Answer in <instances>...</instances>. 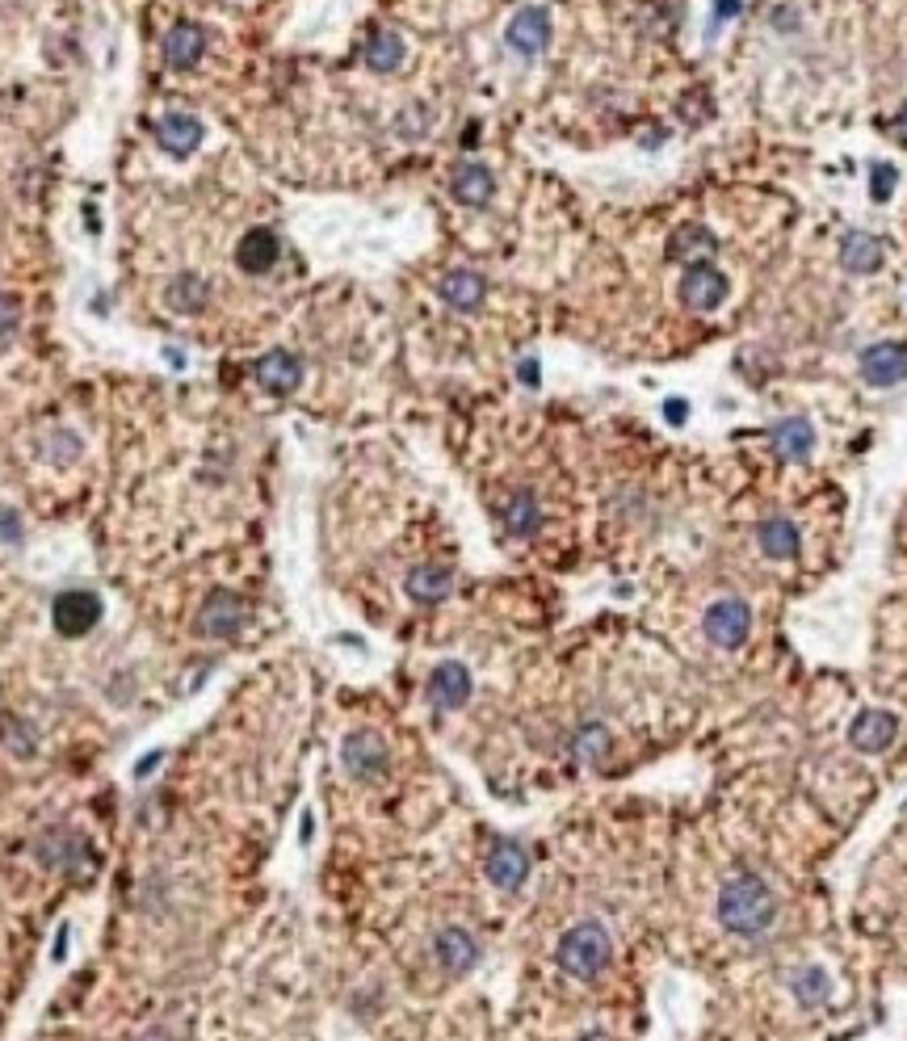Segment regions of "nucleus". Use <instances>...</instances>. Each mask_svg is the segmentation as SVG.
I'll use <instances>...</instances> for the list:
<instances>
[{
	"mask_svg": "<svg viewBox=\"0 0 907 1041\" xmlns=\"http://www.w3.org/2000/svg\"><path fill=\"white\" fill-rule=\"evenodd\" d=\"M160 760H165V752H148V757L139 760V769H134V777H148L151 769H156V764H160Z\"/></svg>",
	"mask_w": 907,
	"mask_h": 1041,
	"instance_id": "c9c22d12",
	"label": "nucleus"
},
{
	"mask_svg": "<svg viewBox=\"0 0 907 1041\" xmlns=\"http://www.w3.org/2000/svg\"><path fill=\"white\" fill-rule=\"evenodd\" d=\"M340 760H345V769L353 777L375 781V777L387 769V743L378 735H370V731H353V735L345 739V748H340Z\"/></svg>",
	"mask_w": 907,
	"mask_h": 1041,
	"instance_id": "9d476101",
	"label": "nucleus"
},
{
	"mask_svg": "<svg viewBox=\"0 0 907 1041\" xmlns=\"http://www.w3.org/2000/svg\"><path fill=\"white\" fill-rule=\"evenodd\" d=\"M715 252H718V240L706 228H698V223H685V228H677L672 240H668V261H677V266H685V269L710 266Z\"/></svg>",
	"mask_w": 907,
	"mask_h": 1041,
	"instance_id": "2eb2a0df",
	"label": "nucleus"
},
{
	"mask_svg": "<svg viewBox=\"0 0 907 1041\" xmlns=\"http://www.w3.org/2000/svg\"><path fill=\"white\" fill-rule=\"evenodd\" d=\"M895 186H899V172L890 169V164H874V172H869V193H874V202H887L890 193H895Z\"/></svg>",
	"mask_w": 907,
	"mask_h": 1041,
	"instance_id": "7c9ffc66",
	"label": "nucleus"
},
{
	"mask_svg": "<svg viewBox=\"0 0 907 1041\" xmlns=\"http://www.w3.org/2000/svg\"><path fill=\"white\" fill-rule=\"evenodd\" d=\"M601 752H605V731L601 727H585V731H580V757L592 760V757H601Z\"/></svg>",
	"mask_w": 907,
	"mask_h": 1041,
	"instance_id": "72a5a7b5",
	"label": "nucleus"
},
{
	"mask_svg": "<svg viewBox=\"0 0 907 1041\" xmlns=\"http://www.w3.org/2000/svg\"><path fill=\"white\" fill-rule=\"evenodd\" d=\"M51 622H56V630L63 639L89 634V630L101 622V597H97V592H84V588L59 592L56 605H51Z\"/></svg>",
	"mask_w": 907,
	"mask_h": 1041,
	"instance_id": "7ed1b4c3",
	"label": "nucleus"
},
{
	"mask_svg": "<svg viewBox=\"0 0 907 1041\" xmlns=\"http://www.w3.org/2000/svg\"><path fill=\"white\" fill-rule=\"evenodd\" d=\"M245 622H248V605L236 592H227V588H215L207 601H202V609H198V630H202L207 639H236V634L245 630Z\"/></svg>",
	"mask_w": 907,
	"mask_h": 1041,
	"instance_id": "20e7f679",
	"label": "nucleus"
},
{
	"mask_svg": "<svg viewBox=\"0 0 907 1041\" xmlns=\"http://www.w3.org/2000/svg\"><path fill=\"white\" fill-rule=\"evenodd\" d=\"M505 530L512 533V538H534L538 533V525H542V509H538V496L534 492H512L509 500H505Z\"/></svg>",
	"mask_w": 907,
	"mask_h": 1041,
	"instance_id": "4be33fe9",
	"label": "nucleus"
},
{
	"mask_svg": "<svg viewBox=\"0 0 907 1041\" xmlns=\"http://www.w3.org/2000/svg\"><path fill=\"white\" fill-rule=\"evenodd\" d=\"M488 878L491 887L500 890H517L529 878V857L521 844H496L488 857Z\"/></svg>",
	"mask_w": 907,
	"mask_h": 1041,
	"instance_id": "6ab92c4d",
	"label": "nucleus"
},
{
	"mask_svg": "<svg viewBox=\"0 0 907 1041\" xmlns=\"http://www.w3.org/2000/svg\"><path fill=\"white\" fill-rule=\"evenodd\" d=\"M165 303H169L172 311H181V316H198V311H207V282H202L198 273H177L169 282Z\"/></svg>",
	"mask_w": 907,
	"mask_h": 1041,
	"instance_id": "a878e982",
	"label": "nucleus"
},
{
	"mask_svg": "<svg viewBox=\"0 0 907 1041\" xmlns=\"http://www.w3.org/2000/svg\"><path fill=\"white\" fill-rule=\"evenodd\" d=\"M559 965L571 979H597L609 965V932L597 920L567 928L564 941H559Z\"/></svg>",
	"mask_w": 907,
	"mask_h": 1041,
	"instance_id": "f03ea898",
	"label": "nucleus"
},
{
	"mask_svg": "<svg viewBox=\"0 0 907 1041\" xmlns=\"http://www.w3.org/2000/svg\"><path fill=\"white\" fill-rule=\"evenodd\" d=\"M467 698H471V672L458 660L437 663L433 677H429V701L437 710H458Z\"/></svg>",
	"mask_w": 907,
	"mask_h": 1041,
	"instance_id": "9b49d317",
	"label": "nucleus"
},
{
	"mask_svg": "<svg viewBox=\"0 0 907 1041\" xmlns=\"http://www.w3.org/2000/svg\"><path fill=\"white\" fill-rule=\"evenodd\" d=\"M890 127H895V139H904V143H907V106L899 110V114H895V122H890Z\"/></svg>",
	"mask_w": 907,
	"mask_h": 1041,
	"instance_id": "e433bc0d",
	"label": "nucleus"
},
{
	"mask_svg": "<svg viewBox=\"0 0 907 1041\" xmlns=\"http://www.w3.org/2000/svg\"><path fill=\"white\" fill-rule=\"evenodd\" d=\"M202 134H207V127L193 114H165L156 122V143H160V152L169 156H193L198 143H202Z\"/></svg>",
	"mask_w": 907,
	"mask_h": 1041,
	"instance_id": "4468645a",
	"label": "nucleus"
},
{
	"mask_svg": "<svg viewBox=\"0 0 907 1041\" xmlns=\"http://www.w3.org/2000/svg\"><path fill=\"white\" fill-rule=\"evenodd\" d=\"M47 454L56 458V462H72V458L80 454V441H76L72 433H56L51 437V446H47Z\"/></svg>",
	"mask_w": 907,
	"mask_h": 1041,
	"instance_id": "473e14b6",
	"label": "nucleus"
},
{
	"mask_svg": "<svg viewBox=\"0 0 907 1041\" xmlns=\"http://www.w3.org/2000/svg\"><path fill=\"white\" fill-rule=\"evenodd\" d=\"M366 68L370 72H396L399 63H403V39H399L396 30H370V39H366Z\"/></svg>",
	"mask_w": 907,
	"mask_h": 1041,
	"instance_id": "5701e85b",
	"label": "nucleus"
},
{
	"mask_svg": "<svg viewBox=\"0 0 907 1041\" xmlns=\"http://www.w3.org/2000/svg\"><path fill=\"white\" fill-rule=\"evenodd\" d=\"M505 39H509V47L517 56H526V59L542 56L550 47V13L538 9V4H529V9H521V13L509 21V34H505Z\"/></svg>",
	"mask_w": 907,
	"mask_h": 1041,
	"instance_id": "6e6552de",
	"label": "nucleus"
},
{
	"mask_svg": "<svg viewBox=\"0 0 907 1041\" xmlns=\"http://www.w3.org/2000/svg\"><path fill=\"white\" fill-rule=\"evenodd\" d=\"M202 56H207V30H202L198 21H177L169 34H165V63L177 68V72L193 68Z\"/></svg>",
	"mask_w": 907,
	"mask_h": 1041,
	"instance_id": "f8f14e48",
	"label": "nucleus"
},
{
	"mask_svg": "<svg viewBox=\"0 0 907 1041\" xmlns=\"http://www.w3.org/2000/svg\"><path fill=\"white\" fill-rule=\"evenodd\" d=\"M278 257H282V240L269 228L245 231L240 244H236V266L245 269V273H269V269L278 266Z\"/></svg>",
	"mask_w": 907,
	"mask_h": 1041,
	"instance_id": "ddd939ff",
	"label": "nucleus"
},
{
	"mask_svg": "<svg viewBox=\"0 0 907 1041\" xmlns=\"http://www.w3.org/2000/svg\"><path fill=\"white\" fill-rule=\"evenodd\" d=\"M760 550L769 559H794L798 554V530H794L786 517H769L760 525Z\"/></svg>",
	"mask_w": 907,
	"mask_h": 1041,
	"instance_id": "cd10ccee",
	"label": "nucleus"
},
{
	"mask_svg": "<svg viewBox=\"0 0 907 1041\" xmlns=\"http://www.w3.org/2000/svg\"><path fill=\"white\" fill-rule=\"evenodd\" d=\"M34 852L47 870H72L76 857L84 852V840H80L76 832H47L42 840H38Z\"/></svg>",
	"mask_w": 907,
	"mask_h": 1041,
	"instance_id": "b1692460",
	"label": "nucleus"
},
{
	"mask_svg": "<svg viewBox=\"0 0 907 1041\" xmlns=\"http://www.w3.org/2000/svg\"><path fill=\"white\" fill-rule=\"evenodd\" d=\"M840 261H845L849 273H874L883 266V244L869 231H849L845 244H840Z\"/></svg>",
	"mask_w": 907,
	"mask_h": 1041,
	"instance_id": "393cba45",
	"label": "nucleus"
},
{
	"mask_svg": "<svg viewBox=\"0 0 907 1041\" xmlns=\"http://www.w3.org/2000/svg\"><path fill=\"white\" fill-rule=\"evenodd\" d=\"M727 294H731V286H727V278L718 273L715 266H694L685 269V278H680V303L689 307V311H718V307L727 303Z\"/></svg>",
	"mask_w": 907,
	"mask_h": 1041,
	"instance_id": "39448f33",
	"label": "nucleus"
},
{
	"mask_svg": "<svg viewBox=\"0 0 907 1041\" xmlns=\"http://www.w3.org/2000/svg\"><path fill=\"white\" fill-rule=\"evenodd\" d=\"M450 193L462 202V207H488L491 193H496V181H491L488 164H479V160H462L450 177Z\"/></svg>",
	"mask_w": 907,
	"mask_h": 1041,
	"instance_id": "a211bd4d",
	"label": "nucleus"
},
{
	"mask_svg": "<svg viewBox=\"0 0 907 1041\" xmlns=\"http://www.w3.org/2000/svg\"><path fill=\"white\" fill-rule=\"evenodd\" d=\"M664 417L672 420V424H680V420L689 417V408H685V403H680V399H668V403H664Z\"/></svg>",
	"mask_w": 907,
	"mask_h": 1041,
	"instance_id": "f704fd0d",
	"label": "nucleus"
},
{
	"mask_svg": "<svg viewBox=\"0 0 907 1041\" xmlns=\"http://www.w3.org/2000/svg\"><path fill=\"white\" fill-rule=\"evenodd\" d=\"M441 303L454 307V311H479L484 299H488V282L475 273V269H450L441 286H437Z\"/></svg>",
	"mask_w": 907,
	"mask_h": 1041,
	"instance_id": "dca6fc26",
	"label": "nucleus"
},
{
	"mask_svg": "<svg viewBox=\"0 0 907 1041\" xmlns=\"http://www.w3.org/2000/svg\"><path fill=\"white\" fill-rule=\"evenodd\" d=\"M433 953H437V962H441V970L454 974V979L475 970V962H479V945H475V937L467 928H441Z\"/></svg>",
	"mask_w": 907,
	"mask_h": 1041,
	"instance_id": "f3484780",
	"label": "nucleus"
},
{
	"mask_svg": "<svg viewBox=\"0 0 907 1041\" xmlns=\"http://www.w3.org/2000/svg\"><path fill=\"white\" fill-rule=\"evenodd\" d=\"M403 588H408V597H412L416 605H437V601H446V597H450L454 575H450V568L425 563V568L408 571V580H403Z\"/></svg>",
	"mask_w": 907,
	"mask_h": 1041,
	"instance_id": "412c9836",
	"label": "nucleus"
},
{
	"mask_svg": "<svg viewBox=\"0 0 907 1041\" xmlns=\"http://www.w3.org/2000/svg\"><path fill=\"white\" fill-rule=\"evenodd\" d=\"M861 379L869 387H895V382L907 379V344L899 341H883L869 344L861 353Z\"/></svg>",
	"mask_w": 907,
	"mask_h": 1041,
	"instance_id": "0eeeda50",
	"label": "nucleus"
},
{
	"mask_svg": "<svg viewBox=\"0 0 907 1041\" xmlns=\"http://www.w3.org/2000/svg\"><path fill=\"white\" fill-rule=\"evenodd\" d=\"M580 1041H614V1038H605V1033H585Z\"/></svg>",
	"mask_w": 907,
	"mask_h": 1041,
	"instance_id": "ea45409f",
	"label": "nucleus"
},
{
	"mask_svg": "<svg viewBox=\"0 0 907 1041\" xmlns=\"http://www.w3.org/2000/svg\"><path fill=\"white\" fill-rule=\"evenodd\" d=\"M521 382H529V387L538 382V366H534V358H526V361H521Z\"/></svg>",
	"mask_w": 907,
	"mask_h": 1041,
	"instance_id": "4c0bfd02",
	"label": "nucleus"
},
{
	"mask_svg": "<svg viewBox=\"0 0 907 1041\" xmlns=\"http://www.w3.org/2000/svg\"><path fill=\"white\" fill-rule=\"evenodd\" d=\"M18 328H21V307H18V299H13L9 290H0V353H4L9 344L18 341Z\"/></svg>",
	"mask_w": 907,
	"mask_h": 1041,
	"instance_id": "c756f323",
	"label": "nucleus"
},
{
	"mask_svg": "<svg viewBox=\"0 0 907 1041\" xmlns=\"http://www.w3.org/2000/svg\"><path fill=\"white\" fill-rule=\"evenodd\" d=\"M736 9H739V0H718V18H715V26H718L722 18H731Z\"/></svg>",
	"mask_w": 907,
	"mask_h": 1041,
	"instance_id": "58836bf2",
	"label": "nucleus"
},
{
	"mask_svg": "<svg viewBox=\"0 0 907 1041\" xmlns=\"http://www.w3.org/2000/svg\"><path fill=\"white\" fill-rule=\"evenodd\" d=\"M774 890L765 887L756 873H736L727 878V887L718 890V920L739 937H756L774 924Z\"/></svg>",
	"mask_w": 907,
	"mask_h": 1041,
	"instance_id": "f257e3e1",
	"label": "nucleus"
},
{
	"mask_svg": "<svg viewBox=\"0 0 907 1041\" xmlns=\"http://www.w3.org/2000/svg\"><path fill=\"white\" fill-rule=\"evenodd\" d=\"M748 630H752V613H748V605L744 601H715L710 605V613H706V634H710V643L718 647H744V639H748Z\"/></svg>",
	"mask_w": 907,
	"mask_h": 1041,
	"instance_id": "423d86ee",
	"label": "nucleus"
},
{
	"mask_svg": "<svg viewBox=\"0 0 907 1041\" xmlns=\"http://www.w3.org/2000/svg\"><path fill=\"white\" fill-rule=\"evenodd\" d=\"M774 446L781 458H807L815 446V429L803 417H790L774 424Z\"/></svg>",
	"mask_w": 907,
	"mask_h": 1041,
	"instance_id": "bb28decb",
	"label": "nucleus"
},
{
	"mask_svg": "<svg viewBox=\"0 0 907 1041\" xmlns=\"http://www.w3.org/2000/svg\"><path fill=\"white\" fill-rule=\"evenodd\" d=\"M794 991H798V1000L807 1003V1008H815V1003H824L831 995V983L824 970H803V974L794 979Z\"/></svg>",
	"mask_w": 907,
	"mask_h": 1041,
	"instance_id": "c85d7f7f",
	"label": "nucleus"
},
{
	"mask_svg": "<svg viewBox=\"0 0 907 1041\" xmlns=\"http://www.w3.org/2000/svg\"><path fill=\"white\" fill-rule=\"evenodd\" d=\"M895 731H899L895 714H887V710H866V714H857L849 739L861 752H883L887 743H895Z\"/></svg>",
	"mask_w": 907,
	"mask_h": 1041,
	"instance_id": "aec40b11",
	"label": "nucleus"
},
{
	"mask_svg": "<svg viewBox=\"0 0 907 1041\" xmlns=\"http://www.w3.org/2000/svg\"><path fill=\"white\" fill-rule=\"evenodd\" d=\"M21 542V517L18 509L0 504V547H18Z\"/></svg>",
	"mask_w": 907,
	"mask_h": 1041,
	"instance_id": "2f4dec72",
	"label": "nucleus"
},
{
	"mask_svg": "<svg viewBox=\"0 0 907 1041\" xmlns=\"http://www.w3.org/2000/svg\"><path fill=\"white\" fill-rule=\"evenodd\" d=\"M252 379H257V387L269 391V396H290V391H299V382H302V361L295 358V353H286V349H273V353H265V358L252 366Z\"/></svg>",
	"mask_w": 907,
	"mask_h": 1041,
	"instance_id": "1a4fd4ad",
	"label": "nucleus"
},
{
	"mask_svg": "<svg viewBox=\"0 0 907 1041\" xmlns=\"http://www.w3.org/2000/svg\"><path fill=\"white\" fill-rule=\"evenodd\" d=\"M143 1041H169V1038H165V1033H148Z\"/></svg>",
	"mask_w": 907,
	"mask_h": 1041,
	"instance_id": "a19ab883",
	"label": "nucleus"
}]
</instances>
